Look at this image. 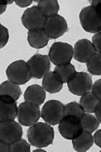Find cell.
Returning a JSON list of instances; mask_svg holds the SVG:
<instances>
[{
  "label": "cell",
  "mask_w": 101,
  "mask_h": 152,
  "mask_svg": "<svg viewBox=\"0 0 101 152\" xmlns=\"http://www.w3.org/2000/svg\"><path fill=\"white\" fill-rule=\"evenodd\" d=\"M54 132L47 123L36 122L29 126L27 131V139L30 145L37 148L47 147L53 143Z\"/></svg>",
  "instance_id": "6da1fadb"
},
{
  "label": "cell",
  "mask_w": 101,
  "mask_h": 152,
  "mask_svg": "<svg viewBox=\"0 0 101 152\" xmlns=\"http://www.w3.org/2000/svg\"><path fill=\"white\" fill-rule=\"evenodd\" d=\"M48 57L55 66L70 64L73 57V48L68 43L54 42L50 48Z\"/></svg>",
  "instance_id": "7a4b0ae2"
},
{
  "label": "cell",
  "mask_w": 101,
  "mask_h": 152,
  "mask_svg": "<svg viewBox=\"0 0 101 152\" xmlns=\"http://www.w3.org/2000/svg\"><path fill=\"white\" fill-rule=\"evenodd\" d=\"M6 74L9 81L17 85H24L32 78L28 64L23 59H19L9 64Z\"/></svg>",
  "instance_id": "3957f363"
},
{
  "label": "cell",
  "mask_w": 101,
  "mask_h": 152,
  "mask_svg": "<svg viewBox=\"0 0 101 152\" xmlns=\"http://www.w3.org/2000/svg\"><path fill=\"white\" fill-rule=\"evenodd\" d=\"M40 116L50 125H57L65 116L64 104L58 100H50L43 106Z\"/></svg>",
  "instance_id": "277c9868"
},
{
  "label": "cell",
  "mask_w": 101,
  "mask_h": 152,
  "mask_svg": "<svg viewBox=\"0 0 101 152\" xmlns=\"http://www.w3.org/2000/svg\"><path fill=\"white\" fill-rule=\"evenodd\" d=\"M81 25L84 30L88 33H97L101 30L100 10L92 6L83 8L79 14Z\"/></svg>",
  "instance_id": "5b68a950"
},
{
  "label": "cell",
  "mask_w": 101,
  "mask_h": 152,
  "mask_svg": "<svg viewBox=\"0 0 101 152\" xmlns=\"http://www.w3.org/2000/svg\"><path fill=\"white\" fill-rule=\"evenodd\" d=\"M17 118L21 125L25 127L33 125L40 118V107L29 102H22L17 106Z\"/></svg>",
  "instance_id": "8992f818"
},
{
  "label": "cell",
  "mask_w": 101,
  "mask_h": 152,
  "mask_svg": "<svg viewBox=\"0 0 101 152\" xmlns=\"http://www.w3.org/2000/svg\"><path fill=\"white\" fill-rule=\"evenodd\" d=\"M69 90L73 94L81 96L92 90V79L86 72H76L67 83Z\"/></svg>",
  "instance_id": "52a82bcc"
},
{
  "label": "cell",
  "mask_w": 101,
  "mask_h": 152,
  "mask_svg": "<svg viewBox=\"0 0 101 152\" xmlns=\"http://www.w3.org/2000/svg\"><path fill=\"white\" fill-rule=\"evenodd\" d=\"M43 28L50 39H57L68 31V25L63 17L55 14L47 17Z\"/></svg>",
  "instance_id": "ba28073f"
},
{
  "label": "cell",
  "mask_w": 101,
  "mask_h": 152,
  "mask_svg": "<svg viewBox=\"0 0 101 152\" xmlns=\"http://www.w3.org/2000/svg\"><path fill=\"white\" fill-rule=\"evenodd\" d=\"M26 63L28 64L32 77L38 79L43 78L51 69V61L47 55L36 53L33 55Z\"/></svg>",
  "instance_id": "9c48e42d"
},
{
  "label": "cell",
  "mask_w": 101,
  "mask_h": 152,
  "mask_svg": "<svg viewBox=\"0 0 101 152\" xmlns=\"http://www.w3.org/2000/svg\"><path fill=\"white\" fill-rule=\"evenodd\" d=\"M23 135L22 128L20 124L14 121H0V140L12 144L21 140Z\"/></svg>",
  "instance_id": "30bf717a"
},
{
  "label": "cell",
  "mask_w": 101,
  "mask_h": 152,
  "mask_svg": "<svg viewBox=\"0 0 101 152\" xmlns=\"http://www.w3.org/2000/svg\"><path fill=\"white\" fill-rule=\"evenodd\" d=\"M59 131L64 139L73 140L83 132L81 119L75 116H65L59 124Z\"/></svg>",
  "instance_id": "8fae6325"
},
{
  "label": "cell",
  "mask_w": 101,
  "mask_h": 152,
  "mask_svg": "<svg viewBox=\"0 0 101 152\" xmlns=\"http://www.w3.org/2000/svg\"><path fill=\"white\" fill-rule=\"evenodd\" d=\"M46 18L37 6H34L25 10L21 17V22L24 27L28 30H35L44 28Z\"/></svg>",
  "instance_id": "7c38bea8"
},
{
  "label": "cell",
  "mask_w": 101,
  "mask_h": 152,
  "mask_svg": "<svg viewBox=\"0 0 101 152\" xmlns=\"http://www.w3.org/2000/svg\"><path fill=\"white\" fill-rule=\"evenodd\" d=\"M96 53L92 42L87 39L78 40L73 48V58L81 63H87Z\"/></svg>",
  "instance_id": "4fadbf2b"
},
{
  "label": "cell",
  "mask_w": 101,
  "mask_h": 152,
  "mask_svg": "<svg viewBox=\"0 0 101 152\" xmlns=\"http://www.w3.org/2000/svg\"><path fill=\"white\" fill-rule=\"evenodd\" d=\"M17 104L12 97L0 95V121H14L17 117Z\"/></svg>",
  "instance_id": "5bb4252c"
},
{
  "label": "cell",
  "mask_w": 101,
  "mask_h": 152,
  "mask_svg": "<svg viewBox=\"0 0 101 152\" xmlns=\"http://www.w3.org/2000/svg\"><path fill=\"white\" fill-rule=\"evenodd\" d=\"M24 99L26 102H29L36 105H40L46 99V91L42 86L37 84L31 85L25 90Z\"/></svg>",
  "instance_id": "9a60e30c"
},
{
  "label": "cell",
  "mask_w": 101,
  "mask_h": 152,
  "mask_svg": "<svg viewBox=\"0 0 101 152\" xmlns=\"http://www.w3.org/2000/svg\"><path fill=\"white\" fill-rule=\"evenodd\" d=\"M63 83L58 74L54 71H49L44 77L42 81V87L45 91L50 94H56L62 89Z\"/></svg>",
  "instance_id": "2e32d148"
},
{
  "label": "cell",
  "mask_w": 101,
  "mask_h": 152,
  "mask_svg": "<svg viewBox=\"0 0 101 152\" xmlns=\"http://www.w3.org/2000/svg\"><path fill=\"white\" fill-rule=\"evenodd\" d=\"M27 40L31 47L40 49L47 46L50 38L44 28H39L35 30H28Z\"/></svg>",
  "instance_id": "e0dca14e"
},
{
  "label": "cell",
  "mask_w": 101,
  "mask_h": 152,
  "mask_svg": "<svg viewBox=\"0 0 101 152\" xmlns=\"http://www.w3.org/2000/svg\"><path fill=\"white\" fill-rule=\"evenodd\" d=\"M93 137L91 133L82 132L80 135L72 140L73 149L78 152H85L92 147Z\"/></svg>",
  "instance_id": "ac0fdd59"
},
{
  "label": "cell",
  "mask_w": 101,
  "mask_h": 152,
  "mask_svg": "<svg viewBox=\"0 0 101 152\" xmlns=\"http://www.w3.org/2000/svg\"><path fill=\"white\" fill-rule=\"evenodd\" d=\"M0 95L8 96L17 101L21 97V89L17 84L10 81H5L0 85Z\"/></svg>",
  "instance_id": "d6986e66"
},
{
  "label": "cell",
  "mask_w": 101,
  "mask_h": 152,
  "mask_svg": "<svg viewBox=\"0 0 101 152\" xmlns=\"http://www.w3.org/2000/svg\"><path fill=\"white\" fill-rule=\"evenodd\" d=\"M100 101L101 100L96 97L92 92H89L81 95L79 104L82 107L84 111L88 113H92L94 112L96 107L97 106V104H99V102H100Z\"/></svg>",
  "instance_id": "ffe728a7"
},
{
  "label": "cell",
  "mask_w": 101,
  "mask_h": 152,
  "mask_svg": "<svg viewBox=\"0 0 101 152\" xmlns=\"http://www.w3.org/2000/svg\"><path fill=\"white\" fill-rule=\"evenodd\" d=\"M37 7L46 18L58 14L59 11V4L56 0L39 1Z\"/></svg>",
  "instance_id": "44dd1931"
},
{
  "label": "cell",
  "mask_w": 101,
  "mask_h": 152,
  "mask_svg": "<svg viewBox=\"0 0 101 152\" xmlns=\"http://www.w3.org/2000/svg\"><path fill=\"white\" fill-rule=\"evenodd\" d=\"M100 122L94 115L86 113L81 118V124L83 132L92 133L96 132L100 127Z\"/></svg>",
  "instance_id": "7402d4cb"
},
{
  "label": "cell",
  "mask_w": 101,
  "mask_h": 152,
  "mask_svg": "<svg viewBox=\"0 0 101 152\" xmlns=\"http://www.w3.org/2000/svg\"><path fill=\"white\" fill-rule=\"evenodd\" d=\"M54 71L60 77L62 83H67L73 75L77 72L75 66L70 63L64 65H59L54 67Z\"/></svg>",
  "instance_id": "603a6c76"
},
{
  "label": "cell",
  "mask_w": 101,
  "mask_h": 152,
  "mask_svg": "<svg viewBox=\"0 0 101 152\" xmlns=\"http://www.w3.org/2000/svg\"><path fill=\"white\" fill-rule=\"evenodd\" d=\"M64 113H65V116H75L77 118L81 119L85 112L84 111V109L79 103L72 102L64 105Z\"/></svg>",
  "instance_id": "cb8c5ba5"
},
{
  "label": "cell",
  "mask_w": 101,
  "mask_h": 152,
  "mask_svg": "<svg viewBox=\"0 0 101 152\" xmlns=\"http://www.w3.org/2000/svg\"><path fill=\"white\" fill-rule=\"evenodd\" d=\"M88 71L90 74L94 75H101V55L100 53H96L93 55L87 62Z\"/></svg>",
  "instance_id": "d4e9b609"
},
{
  "label": "cell",
  "mask_w": 101,
  "mask_h": 152,
  "mask_svg": "<svg viewBox=\"0 0 101 152\" xmlns=\"http://www.w3.org/2000/svg\"><path fill=\"white\" fill-rule=\"evenodd\" d=\"M18 151H30V143H28L25 140L21 139L9 145V152Z\"/></svg>",
  "instance_id": "484cf974"
},
{
  "label": "cell",
  "mask_w": 101,
  "mask_h": 152,
  "mask_svg": "<svg viewBox=\"0 0 101 152\" xmlns=\"http://www.w3.org/2000/svg\"><path fill=\"white\" fill-rule=\"evenodd\" d=\"M9 40V31L0 23V49L7 45Z\"/></svg>",
  "instance_id": "4316f807"
},
{
  "label": "cell",
  "mask_w": 101,
  "mask_h": 152,
  "mask_svg": "<svg viewBox=\"0 0 101 152\" xmlns=\"http://www.w3.org/2000/svg\"><path fill=\"white\" fill-rule=\"evenodd\" d=\"M92 44L97 53H100V32L95 33V35H93Z\"/></svg>",
  "instance_id": "83f0119b"
},
{
  "label": "cell",
  "mask_w": 101,
  "mask_h": 152,
  "mask_svg": "<svg viewBox=\"0 0 101 152\" xmlns=\"http://www.w3.org/2000/svg\"><path fill=\"white\" fill-rule=\"evenodd\" d=\"M101 79H98L97 81L95 82L94 84H92V93L93 94L101 100Z\"/></svg>",
  "instance_id": "f1b7e54d"
},
{
  "label": "cell",
  "mask_w": 101,
  "mask_h": 152,
  "mask_svg": "<svg viewBox=\"0 0 101 152\" xmlns=\"http://www.w3.org/2000/svg\"><path fill=\"white\" fill-rule=\"evenodd\" d=\"M93 137V142H95V143L97 144V146L100 148L101 147V130L99 129V130H97L95 133L94 136H92Z\"/></svg>",
  "instance_id": "f546056e"
},
{
  "label": "cell",
  "mask_w": 101,
  "mask_h": 152,
  "mask_svg": "<svg viewBox=\"0 0 101 152\" xmlns=\"http://www.w3.org/2000/svg\"><path fill=\"white\" fill-rule=\"evenodd\" d=\"M14 2H15L18 7H21V8H24V7H29V6L33 3V1H28V0H19V1H15Z\"/></svg>",
  "instance_id": "4dcf8cb0"
},
{
  "label": "cell",
  "mask_w": 101,
  "mask_h": 152,
  "mask_svg": "<svg viewBox=\"0 0 101 152\" xmlns=\"http://www.w3.org/2000/svg\"><path fill=\"white\" fill-rule=\"evenodd\" d=\"M13 2H14V1H10V2H8V1H0V15L6 11L7 5L13 3Z\"/></svg>",
  "instance_id": "1f68e13d"
},
{
  "label": "cell",
  "mask_w": 101,
  "mask_h": 152,
  "mask_svg": "<svg viewBox=\"0 0 101 152\" xmlns=\"http://www.w3.org/2000/svg\"><path fill=\"white\" fill-rule=\"evenodd\" d=\"M100 108H101V102H99V104H97V106L96 107V109H95V110H94V112H93V113H94V116H96V118L97 119V120H98V121H100V122L101 121V115H100Z\"/></svg>",
  "instance_id": "d6a6232c"
},
{
  "label": "cell",
  "mask_w": 101,
  "mask_h": 152,
  "mask_svg": "<svg viewBox=\"0 0 101 152\" xmlns=\"http://www.w3.org/2000/svg\"><path fill=\"white\" fill-rule=\"evenodd\" d=\"M9 144L0 140V152H9Z\"/></svg>",
  "instance_id": "836d02e7"
},
{
  "label": "cell",
  "mask_w": 101,
  "mask_h": 152,
  "mask_svg": "<svg viewBox=\"0 0 101 152\" xmlns=\"http://www.w3.org/2000/svg\"><path fill=\"white\" fill-rule=\"evenodd\" d=\"M91 6L96 8L97 10H100V1H92L91 2Z\"/></svg>",
  "instance_id": "e575fe53"
}]
</instances>
